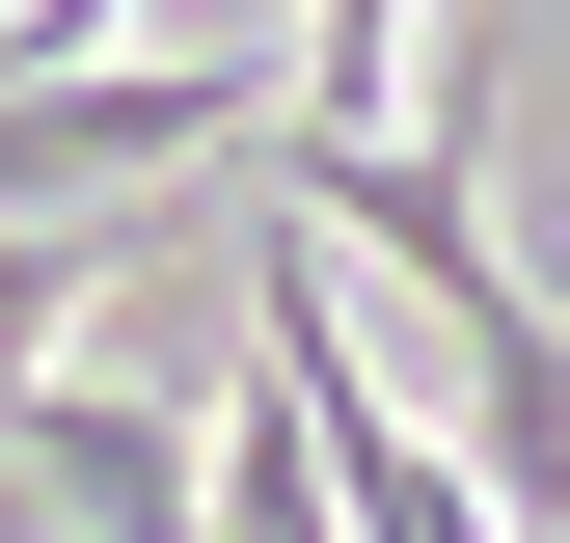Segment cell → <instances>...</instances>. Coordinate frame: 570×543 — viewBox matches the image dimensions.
<instances>
[{
	"label": "cell",
	"mask_w": 570,
	"mask_h": 543,
	"mask_svg": "<svg viewBox=\"0 0 570 543\" xmlns=\"http://www.w3.org/2000/svg\"><path fill=\"white\" fill-rule=\"evenodd\" d=\"M0 462H28L82 543H218V462H190L164 381H28V407H0Z\"/></svg>",
	"instance_id": "cell-1"
},
{
	"label": "cell",
	"mask_w": 570,
	"mask_h": 543,
	"mask_svg": "<svg viewBox=\"0 0 570 543\" xmlns=\"http://www.w3.org/2000/svg\"><path fill=\"white\" fill-rule=\"evenodd\" d=\"M407 136V0H299V164Z\"/></svg>",
	"instance_id": "cell-2"
}]
</instances>
